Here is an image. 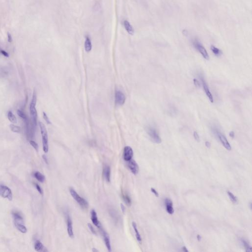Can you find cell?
Here are the masks:
<instances>
[{
  "label": "cell",
  "instance_id": "11",
  "mask_svg": "<svg viewBox=\"0 0 252 252\" xmlns=\"http://www.w3.org/2000/svg\"><path fill=\"white\" fill-rule=\"evenodd\" d=\"M115 102L117 105H122L125 102V97L124 94L121 91L117 90L115 93Z\"/></svg>",
  "mask_w": 252,
  "mask_h": 252
},
{
  "label": "cell",
  "instance_id": "23",
  "mask_svg": "<svg viewBox=\"0 0 252 252\" xmlns=\"http://www.w3.org/2000/svg\"><path fill=\"white\" fill-rule=\"evenodd\" d=\"M241 242L242 245L245 248L246 252H252V247L249 244V243L247 242V241H246V240H244L243 239H241Z\"/></svg>",
  "mask_w": 252,
  "mask_h": 252
},
{
  "label": "cell",
  "instance_id": "17",
  "mask_svg": "<svg viewBox=\"0 0 252 252\" xmlns=\"http://www.w3.org/2000/svg\"><path fill=\"white\" fill-rule=\"evenodd\" d=\"M124 25L125 28L127 32L130 35H134L135 33V30L133 27L129 23V22L127 20H125L124 22Z\"/></svg>",
  "mask_w": 252,
  "mask_h": 252
},
{
  "label": "cell",
  "instance_id": "28",
  "mask_svg": "<svg viewBox=\"0 0 252 252\" xmlns=\"http://www.w3.org/2000/svg\"><path fill=\"white\" fill-rule=\"evenodd\" d=\"M227 194H228V197H229L230 200L231 201V202H233L234 203H237V202L238 201V199H237V197L235 196L234 194L231 191H227Z\"/></svg>",
  "mask_w": 252,
  "mask_h": 252
},
{
  "label": "cell",
  "instance_id": "22",
  "mask_svg": "<svg viewBox=\"0 0 252 252\" xmlns=\"http://www.w3.org/2000/svg\"><path fill=\"white\" fill-rule=\"evenodd\" d=\"M34 176L39 182H40L41 183H43L45 180V176L43 175V174H42L41 172H35Z\"/></svg>",
  "mask_w": 252,
  "mask_h": 252
},
{
  "label": "cell",
  "instance_id": "9",
  "mask_svg": "<svg viewBox=\"0 0 252 252\" xmlns=\"http://www.w3.org/2000/svg\"><path fill=\"white\" fill-rule=\"evenodd\" d=\"M133 155L134 152L132 148L129 146H126L124 148L123 157L125 161L128 162L131 160L133 157Z\"/></svg>",
  "mask_w": 252,
  "mask_h": 252
},
{
  "label": "cell",
  "instance_id": "18",
  "mask_svg": "<svg viewBox=\"0 0 252 252\" xmlns=\"http://www.w3.org/2000/svg\"><path fill=\"white\" fill-rule=\"evenodd\" d=\"M132 226H133V227L134 228V231L135 232V237L136 238V239H137V241L140 244H141L142 242V237H141V235H140V234H139V231H138V230L137 229V225H136V223H135V221H133V223H132Z\"/></svg>",
  "mask_w": 252,
  "mask_h": 252
},
{
  "label": "cell",
  "instance_id": "1",
  "mask_svg": "<svg viewBox=\"0 0 252 252\" xmlns=\"http://www.w3.org/2000/svg\"><path fill=\"white\" fill-rule=\"evenodd\" d=\"M37 103V94L35 90L34 91L33 97L32 99L31 104L30 105V111L31 114L32 121L33 124V126L35 127H36L37 125V111L36 109V105Z\"/></svg>",
  "mask_w": 252,
  "mask_h": 252
},
{
  "label": "cell",
  "instance_id": "3",
  "mask_svg": "<svg viewBox=\"0 0 252 252\" xmlns=\"http://www.w3.org/2000/svg\"><path fill=\"white\" fill-rule=\"evenodd\" d=\"M69 191L71 196L74 199V200L78 203L80 207L84 209H87L89 207V203L87 201L77 193V192L73 188L69 189Z\"/></svg>",
  "mask_w": 252,
  "mask_h": 252
},
{
  "label": "cell",
  "instance_id": "41",
  "mask_svg": "<svg viewBox=\"0 0 252 252\" xmlns=\"http://www.w3.org/2000/svg\"><path fill=\"white\" fill-rule=\"evenodd\" d=\"M120 206H121V208L122 212H123V213H125V211H126V209H125V206L123 205V203H121Z\"/></svg>",
  "mask_w": 252,
  "mask_h": 252
},
{
  "label": "cell",
  "instance_id": "40",
  "mask_svg": "<svg viewBox=\"0 0 252 252\" xmlns=\"http://www.w3.org/2000/svg\"><path fill=\"white\" fill-rule=\"evenodd\" d=\"M43 158L44 161L45 162V163L46 164H48V159H47V157H46V156L45 155H43Z\"/></svg>",
  "mask_w": 252,
  "mask_h": 252
},
{
  "label": "cell",
  "instance_id": "47",
  "mask_svg": "<svg viewBox=\"0 0 252 252\" xmlns=\"http://www.w3.org/2000/svg\"><path fill=\"white\" fill-rule=\"evenodd\" d=\"M250 209H252V203H250Z\"/></svg>",
  "mask_w": 252,
  "mask_h": 252
},
{
  "label": "cell",
  "instance_id": "38",
  "mask_svg": "<svg viewBox=\"0 0 252 252\" xmlns=\"http://www.w3.org/2000/svg\"><path fill=\"white\" fill-rule=\"evenodd\" d=\"M194 83L195 85V86L197 87V88H199L200 87V84L199 82L197 80V79H194L193 80Z\"/></svg>",
  "mask_w": 252,
  "mask_h": 252
},
{
  "label": "cell",
  "instance_id": "37",
  "mask_svg": "<svg viewBox=\"0 0 252 252\" xmlns=\"http://www.w3.org/2000/svg\"><path fill=\"white\" fill-rule=\"evenodd\" d=\"M0 53L6 57H9V54H8V53H7L6 51L3 50V49H1L0 48Z\"/></svg>",
  "mask_w": 252,
  "mask_h": 252
},
{
  "label": "cell",
  "instance_id": "45",
  "mask_svg": "<svg viewBox=\"0 0 252 252\" xmlns=\"http://www.w3.org/2000/svg\"><path fill=\"white\" fill-rule=\"evenodd\" d=\"M197 240H198V241H200V240H201V236L199 234L197 235Z\"/></svg>",
  "mask_w": 252,
  "mask_h": 252
},
{
  "label": "cell",
  "instance_id": "32",
  "mask_svg": "<svg viewBox=\"0 0 252 252\" xmlns=\"http://www.w3.org/2000/svg\"><path fill=\"white\" fill-rule=\"evenodd\" d=\"M88 227L89 228V229L90 230V231L92 232V233L95 235H96V230L95 229V228H94V227H93L92 225L90 224V223H88Z\"/></svg>",
  "mask_w": 252,
  "mask_h": 252
},
{
  "label": "cell",
  "instance_id": "42",
  "mask_svg": "<svg viewBox=\"0 0 252 252\" xmlns=\"http://www.w3.org/2000/svg\"><path fill=\"white\" fill-rule=\"evenodd\" d=\"M229 135L230 136V137H231V138H234V136H235V134L234 133V132L233 131H231L229 134Z\"/></svg>",
  "mask_w": 252,
  "mask_h": 252
},
{
  "label": "cell",
  "instance_id": "2",
  "mask_svg": "<svg viewBox=\"0 0 252 252\" xmlns=\"http://www.w3.org/2000/svg\"><path fill=\"white\" fill-rule=\"evenodd\" d=\"M39 125L42 136L43 151L44 152V153H47L48 152V150H49L47 132L46 129V127L45 125L43 124V123L40 122H39Z\"/></svg>",
  "mask_w": 252,
  "mask_h": 252
},
{
  "label": "cell",
  "instance_id": "5",
  "mask_svg": "<svg viewBox=\"0 0 252 252\" xmlns=\"http://www.w3.org/2000/svg\"><path fill=\"white\" fill-rule=\"evenodd\" d=\"M146 130L148 135H149L153 142L157 144L161 143L162 139L157 129L153 127L149 126L147 128Z\"/></svg>",
  "mask_w": 252,
  "mask_h": 252
},
{
  "label": "cell",
  "instance_id": "44",
  "mask_svg": "<svg viewBox=\"0 0 252 252\" xmlns=\"http://www.w3.org/2000/svg\"><path fill=\"white\" fill-rule=\"evenodd\" d=\"M182 251H184V252H189V251L187 250V248H186L185 246L183 247V248H182Z\"/></svg>",
  "mask_w": 252,
  "mask_h": 252
},
{
  "label": "cell",
  "instance_id": "33",
  "mask_svg": "<svg viewBox=\"0 0 252 252\" xmlns=\"http://www.w3.org/2000/svg\"><path fill=\"white\" fill-rule=\"evenodd\" d=\"M43 118H44V119L45 120V121H46V122L48 124H51V122H50V120H49L48 117V116H47L46 114V113H45L44 112H43Z\"/></svg>",
  "mask_w": 252,
  "mask_h": 252
},
{
  "label": "cell",
  "instance_id": "39",
  "mask_svg": "<svg viewBox=\"0 0 252 252\" xmlns=\"http://www.w3.org/2000/svg\"><path fill=\"white\" fill-rule=\"evenodd\" d=\"M7 41L8 43H11L12 41V38L11 34L7 33Z\"/></svg>",
  "mask_w": 252,
  "mask_h": 252
},
{
  "label": "cell",
  "instance_id": "13",
  "mask_svg": "<svg viewBox=\"0 0 252 252\" xmlns=\"http://www.w3.org/2000/svg\"><path fill=\"white\" fill-rule=\"evenodd\" d=\"M91 219L93 224L96 227L98 228H100V224L99 221H98L97 212L94 209H92L91 211Z\"/></svg>",
  "mask_w": 252,
  "mask_h": 252
},
{
  "label": "cell",
  "instance_id": "12",
  "mask_svg": "<svg viewBox=\"0 0 252 252\" xmlns=\"http://www.w3.org/2000/svg\"><path fill=\"white\" fill-rule=\"evenodd\" d=\"M67 223L68 235L69 237H70L71 238H73L74 237V233L73 227V221L71 218L68 214L67 216Z\"/></svg>",
  "mask_w": 252,
  "mask_h": 252
},
{
  "label": "cell",
  "instance_id": "27",
  "mask_svg": "<svg viewBox=\"0 0 252 252\" xmlns=\"http://www.w3.org/2000/svg\"><path fill=\"white\" fill-rule=\"evenodd\" d=\"M43 244L39 241H37L35 244V249L36 251H41L43 250Z\"/></svg>",
  "mask_w": 252,
  "mask_h": 252
},
{
  "label": "cell",
  "instance_id": "35",
  "mask_svg": "<svg viewBox=\"0 0 252 252\" xmlns=\"http://www.w3.org/2000/svg\"><path fill=\"white\" fill-rule=\"evenodd\" d=\"M194 137L195 138V139L197 140V142H199L200 141V138H199V136L198 135V133H197L196 131H195L194 132Z\"/></svg>",
  "mask_w": 252,
  "mask_h": 252
},
{
  "label": "cell",
  "instance_id": "7",
  "mask_svg": "<svg viewBox=\"0 0 252 252\" xmlns=\"http://www.w3.org/2000/svg\"><path fill=\"white\" fill-rule=\"evenodd\" d=\"M193 44H194V46H195V47L202 55L203 58L205 59L208 60L209 59V56L208 55V54L206 50L204 47L203 45L197 39H196L194 41Z\"/></svg>",
  "mask_w": 252,
  "mask_h": 252
},
{
  "label": "cell",
  "instance_id": "19",
  "mask_svg": "<svg viewBox=\"0 0 252 252\" xmlns=\"http://www.w3.org/2000/svg\"><path fill=\"white\" fill-rule=\"evenodd\" d=\"M12 215H13V218H14V223H17L23 224V218L22 217V216L18 212H13Z\"/></svg>",
  "mask_w": 252,
  "mask_h": 252
},
{
  "label": "cell",
  "instance_id": "15",
  "mask_svg": "<svg viewBox=\"0 0 252 252\" xmlns=\"http://www.w3.org/2000/svg\"><path fill=\"white\" fill-rule=\"evenodd\" d=\"M102 233L104 237V239L105 241V246L106 247L107 250L108 252H111V246L110 240V238L109 237V235L107 234L106 232H105L104 230H102Z\"/></svg>",
  "mask_w": 252,
  "mask_h": 252
},
{
  "label": "cell",
  "instance_id": "31",
  "mask_svg": "<svg viewBox=\"0 0 252 252\" xmlns=\"http://www.w3.org/2000/svg\"><path fill=\"white\" fill-rule=\"evenodd\" d=\"M30 143L31 144V145L33 147V148L37 151H38V144H37V143L33 140H30Z\"/></svg>",
  "mask_w": 252,
  "mask_h": 252
},
{
  "label": "cell",
  "instance_id": "20",
  "mask_svg": "<svg viewBox=\"0 0 252 252\" xmlns=\"http://www.w3.org/2000/svg\"><path fill=\"white\" fill-rule=\"evenodd\" d=\"M84 46H85V49L86 52H90L92 50V45L90 37L88 36L86 37V40L84 43Z\"/></svg>",
  "mask_w": 252,
  "mask_h": 252
},
{
  "label": "cell",
  "instance_id": "30",
  "mask_svg": "<svg viewBox=\"0 0 252 252\" xmlns=\"http://www.w3.org/2000/svg\"><path fill=\"white\" fill-rule=\"evenodd\" d=\"M17 114L19 116H20L23 120H24L25 121L28 120V117L27 116V115H26V114L24 112H23L21 110H18L17 111Z\"/></svg>",
  "mask_w": 252,
  "mask_h": 252
},
{
  "label": "cell",
  "instance_id": "34",
  "mask_svg": "<svg viewBox=\"0 0 252 252\" xmlns=\"http://www.w3.org/2000/svg\"><path fill=\"white\" fill-rule=\"evenodd\" d=\"M35 186L36 187V189H37V190L39 193V194H41L42 195H43V191L42 189L41 188V187L39 186V185H38V184L36 183L35 184Z\"/></svg>",
  "mask_w": 252,
  "mask_h": 252
},
{
  "label": "cell",
  "instance_id": "36",
  "mask_svg": "<svg viewBox=\"0 0 252 252\" xmlns=\"http://www.w3.org/2000/svg\"><path fill=\"white\" fill-rule=\"evenodd\" d=\"M151 191L152 193H153L155 196L156 197H159V193L155 189H154L153 188H151Z\"/></svg>",
  "mask_w": 252,
  "mask_h": 252
},
{
  "label": "cell",
  "instance_id": "46",
  "mask_svg": "<svg viewBox=\"0 0 252 252\" xmlns=\"http://www.w3.org/2000/svg\"><path fill=\"white\" fill-rule=\"evenodd\" d=\"M92 251L93 252H97V251H98L96 250L95 248H93Z\"/></svg>",
  "mask_w": 252,
  "mask_h": 252
},
{
  "label": "cell",
  "instance_id": "24",
  "mask_svg": "<svg viewBox=\"0 0 252 252\" xmlns=\"http://www.w3.org/2000/svg\"><path fill=\"white\" fill-rule=\"evenodd\" d=\"M7 117H8V120H9V121L13 123V124H16L17 122L16 117L11 111H8V114H7Z\"/></svg>",
  "mask_w": 252,
  "mask_h": 252
},
{
  "label": "cell",
  "instance_id": "10",
  "mask_svg": "<svg viewBox=\"0 0 252 252\" xmlns=\"http://www.w3.org/2000/svg\"><path fill=\"white\" fill-rule=\"evenodd\" d=\"M128 166L130 170L134 175H136L139 172V166L135 160L131 159L128 161Z\"/></svg>",
  "mask_w": 252,
  "mask_h": 252
},
{
  "label": "cell",
  "instance_id": "16",
  "mask_svg": "<svg viewBox=\"0 0 252 252\" xmlns=\"http://www.w3.org/2000/svg\"><path fill=\"white\" fill-rule=\"evenodd\" d=\"M103 174L105 179L107 182L110 181L111 169L110 166L105 165L103 169Z\"/></svg>",
  "mask_w": 252,
  "mask_h": 252
},
{
  "label": "cell",
  "instance_id": "29",
  "mask_svg": "<svg viewBox=\"0 0 252 252\" xmlns=\"http://www.w3.org/2000/svg\"><path fill=\"white\" fill-rule=\"evenodd\" d=\"M9 127L11 130L14 133H19L20 132V128L14 124H11L9 126Z\"/></svg>",
  "mask_w": 252,
  "mask_h": 252
},
{
  "label": "cell",
  "instance_id": "25",
  "mask_svg": "<svg viewBox=\"0 0 252 252\" xmlns=\"http://www.w3.org/2000/svg\"><path fill=\"white\" fill-rule=\"evenodd\" d=\"M122 197H123L124 200L125 201V203L127 204L128 206H130L132 204V200L130 197H129V196L127 194H122Z\"/></svg>",
  "mask_w": 252,
  "mask_h": 252
},
{
  "label": "cell",
  "instance_id": "4",
  "mask_svg": "<svg viewBox=\"0 0 252 252\" xmlns=\"http://www.w3.org/2000/svg\"><path fill=\"white\" fill-rule=\"evenodd\" d=\"M212 129V131H213V133L215 135H216L218 137V138H219V139L221 142V144H223L224 147L228 151H230L231 150V147L229 143L228 142L227 138L226 137V136L224 135L221 132H220L219 130V129H216V128L213 127Z\"/></svg>",
  "mask_w": 252,
  "mask_h": 252
},
{
  "label": "cell",
  "instance_id": "8",
  "mask_svg": "<svg viewBox=\"0 0 252 252\" xmlns=\"http://www.w3.org/2000/svg\"><path fill=\"white\" fill-rule=\"evenodd\" d=\"M200 77H200V79H201V82H202L203 90H204V92L205 93V94H206V96H207V97L209 98L210 101L211 102V103H213V102H214L213 97V96H212L211 93L210 91L209 87L208 86V85H207L206 82L205 81V80H204V77H203V76H200Z\"/></svg>",
  "mask_w": 252,
  "mask_h": 252
},
{
  "label": "cell",
  "instance_id": "6",
  "mask_svg": "<svg viewBox=\"0 0 252 252\" xmlns=\"http://www.w3.org/2000/svg\"><path fill=\"white\" fill-rule=\"evenodd\" d=\"M0 196L11 201L12 199V191L6 186L0 185Z\"/></svg>",
  "mask_w": 252,
  "mask_h": 252
},
{
  "label": "cell",
  "instance_id": "21",
  "mask_svg": "<svg viewBox=\"0 0 252 252\" xmlns=\"http://www.w3.org/2000/svg\"><path fill=\"white\" fill-rule=\"evenodd\" d=\"M14 224H15V226L16 227V228H17V229L21 233H22L23 234H25L27 233V229L24 225H23V224L14 223Z\"/></svg>",
  "mask_w": 252,
  "mask_h": 252
},
{
  "label": "cell",
  "instance_id": "43",
  "mask_svg": "<svg viewBox=\"0 0 252 252\" xmlns=\"http://www.w3.org/2000/svg\"><path fill=\"white\" fill-rule=\"evenodd\" d=\"M205 146L207 148H210V146H211V144H210V143L209 142H205Z\"/></svg>",
  "mask_w": 252,
  "mask_h": 252
},
{
  "label": "cell",
  "instance_id": "26",
  "mask_svg": "<svg viewBox=\"0 0 252 252\" xmlns=\"http://www.w3.org/2000/svg\"><path fill=\"white\" fill-rule=\"evenodd\" d=\"M211 50L212 51V52L216 56H220L222 54V52L221 50H220L219 48L216 47L214 45H211Z\"/></svg>",
  "mask_w": 252,
  "mask_h": 252
},
{
  "label": "cell",
  "instance_id": "14",
  "mask_svg": "<svg viewBox=\"0 0 252 252\" xmlns=\"http://www.w3.org/2000/svg\"><path fill=\"white\" fill-rule=\"evenodd\" d=\"M165 205L166 206V210L168 214L172 215L174 213V212L172 201L169 198H166L165 200Z\"/></svg>",
  "mask_w": 252,
  "mask_h": 252
}]
</instances>
